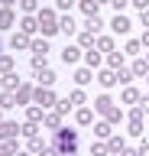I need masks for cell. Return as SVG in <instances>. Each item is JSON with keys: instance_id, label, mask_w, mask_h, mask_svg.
<instances>
[{"instance_id": "cell-1", "label": "cell", "mask_w": 149, "mask_h": 156, "mask_svg": "<svg viewBox=\"0 0 149 156\" xmlns=\"http://www.w3.org/2000/svg\"><path fill=\"white\" fill-rule=\"evenodd\" d=\"M52 146L59 150V156H71V153H78V130L59 127V130H55V140H52Z\"/></svg>"}, {"instance_id": "cell-2", "label": "cell", "mask_w": 149, "mask_h": 156, "mask_svg": "<svg viewBox=\"0 0 149 156\" xmlns=\"http://www.w3.org/2000/svg\"><path fill=\"white\" fill-rule=\"evenodd\" d=\"M94 107H97L100 114L107 117L110 124H117L120 117H123V114H120V111H117V107H113V101H110V98H107V94H100V98H97V101H94Z\"/></svg>"}, {"instance_id": "cell-3", "label": "cell", "mask_w": 149, "mask_h": 156, "mask_svg": "<svg viewBox=\"0 0 149 156\" xmlns=\"http://www.w3.org/2000/svg\"><path fill=\"white\" fill-rule=\"evenodd\" d=\"M39 29H42V36L59 33V16H55V10H42L39 13Z\"/></svg>"}, {"instance_id": "cell-4", "label": "cell", "mask_w": 149, "mask_h": 156, "mask_svg": "<svg viewBox=\"0 0 149 156\" xmlns=\"http://www.w3.org/2000/svg\"><path fill=\"white\" fill-rule=\"evenodd\" d=\"M32 101H36V104L42 107V111H46V107H55L59 104V98H55V91H52V88H36V91H32Z\"/></svg>"}, {"instance_id": "cell-5", "label": "cell", "mask_w": 149, "mask_h": 156, "mask_svg": "<svg viewBox=\"0 0 149 156\" xmlns=\"http://www.w3.org/2000/svg\"><path fill=\"white\" fill-rule=\"evenodd\" d=\"M23 127H16V124H10V120H3L0 124V140L7 143V140H16V133H20Z\"/></svg>"}, {"instance_id": "cell-6", "label": "cell", "mask_w": 149, "mask_h": 156, "mask_svg": "<svg viewBox=\"0 0 149 156\" xmlns=\"http://www.w3.org/2000/svg\"><path fill=\"white\" fill-rule=\"evenodd\" d=\"M16 26V13H13V7H3L0 10V29H10Z\"/></svg>"}, {"instance_id": "cell-7", "label": "cell", "mask_w": 149, "mask_h": 156, "mask_svg": "<svg viewBox=\"0 0 149 156\" xmlns=\"http://www.w3.org/2000/svg\"><path fill=\"white\" fill-rule=\"evenodd\" d=\"M78 58H81V49L78 46H65V49H62V62H65V65H75Z\"/></svg>"}, {"instance_id": "cell-8", "label": "cell", "mask_w": 149, "mask_h": 156, "mask_svg": "<svg viewBox=\"0 0 149 156\" xmlns=\"http://www.w3.org/2000/svg\"><path fill=\"white\" fill-rule=\"evenodd\" d=\"M36 29H39V16H23V23H20V33H26V36H32V33H36Z\"/></svg>"}, {"instance_id": "cell-9", "label": "cell", "mask_w": 149, "mask_h": 156, "mask_svg": "<svg viewBox=\"0 0 149 156\" xmlns=\"http://www.w3.org/2000/svg\"><path fill=\"white\" fill-rule=\"evenodd\" d=\"M81 10H84V16H88V20L100 16V3H97V0H81Z\"/></svg>"}, {"instance_id": "cell-10", "label": "cell", "mask_w": 149, "mask_h": 156, "mask_svg": "<svg viewBox=\"0 0 149 156\" xmlns=\"http://www.w3.org/2000/svg\"><path fill=\"white\" fill-rule=\"evenodd\" d=\"M10 46H13V52H16V49H29V46H32V39L26 36V33H13Z\"/></svg>"}, {"instance_id": "cell-11", "label": "cell", "mask_w": 149, "mask_h": 156, "mask_svg": "<svg viewBox=\"0 0 149 156\" xmlns=\"http://www.w3.org/2000/svg\"><path fill=\"white\" fill-rule=\"evenodd\" d=\"M32 91H36L32 85H20V88H16V104H29V101H32Z\"/></svg>"}, {"instance_id": "cell-12", "label": "cell", "mask_w": 149, "mask_h": 156, "mask_svg": "<svg viewBox=\"0 0 149 156\" xmlns=\"http://www.w3.org/2000/svg\"><path fill=\"white\" fill-rule=\"evenodd\" d=\"M36 78H39L42 88H52V85H55V72H52V68H39V72H36Z\"/></svg>"}, {"instance_id": "cell-13", "label": "cell", "mask_w": 149, "mask_h": 156, "mask_svg": "<svg viewBox=\"0 0 149 156\" xmlns=\"http://www.w3.org/2000/svg\"><path fill=\"white\" fill-rule=\"evenodd\" d=\"M0 78H3V91H16L23 85L20 78H16V72H7V75H0Z\"/></svg>"}, {"instance_id": "cell-14", "label": "cell", "mask_w": 149, "mask_h": 156, "mask_svg": "<svg viewBox=\"0 0 149 156\" xmlns=\"http://www.w3.org/2000/svg\"><path fill=\"white\" fill-rule=\"evenodd\" d=\"M110 26H113V33H120V36H123V33H130V20L123 16V13H117V16H113V23H110Z\"/></svg>"}, {"instance_id": "cell-15", "label": "cell", "mask_w": 149, "mask_h": 156, "mask_svg": "<svg viewBox=\"0 0 149 156\" xmlns=\"http://www.w3.org/2000/svg\"><path fill=\"white\" fill-rule=\"evenodd\" d=\"M97 81H100L104 88H113V85H117V72H113V68H107V72H100V75H97Z\"/></svg>"}, {"instance_id": "cell-16", "label": "cell", "mask_w": 149, "mask_h": 156, "mask_svg": "<svg viewBox=\"0 0 149 156\" xmlns=\"http://www.w3.org/2000/svg\"><path fill=\"white\" fill-rule=\"evenodd\" d=\"M42 117H46V111H42V107H39V104H32V107H29V111H26V124H39Z\"/></svg>"}, {"instance_id": "cell-17", "label": "cell", "mask_w": 149, "mask_h": 156, "mask_svg": "<svg viewBox=\"0 0 149 156\" xmlns=\"http://www.w3.org/2000/svg\"><path fill=\"white\" fill-rule=\"evenodd\" d=\"M42 124L49 127V130H59V127H62V114H59V111H52V114L42 117Z\"/></svg>"}, {"instance_id": "cell-18", "label": "cell", "mask_w": 149, "mask_h": 156, "mask_svg": "<svg viewBox=\"0 0 149 156\" xmlns=\"http://www.w3.org/2000/svg\"><path fill=\"white\" fill-rule=\"evenodd\" d=\"M94 49H97V52H113V39L110 36H97L94 39Z\"/></svg>"}, {"instance_id": "cell-19", "label": "cell", "mask_w": 149, "mask_h": 156, "mask_svg": "<svg viewBox=\"0 0 149 156\" xmlns=\"http://www.w3.org/2000/svg\"><path fill=\"white\" fill-rule=\"evenodd\" d=\"M84 65H88V68H97L100 65V52H97V49H88V52H84Z\"/></svg>"}, {"instance_id": "cell-20", "label": "cell", "mask_w": 149, "mask_h": 156, "mask_svg": "<svg viewBox=\"0 0 149 156\" xmlns=\"http://www.w3.org/2000/svg\"><path fill=\"white\" fill-rule=\"evenodd\" d=\"M75 29H78V26H75V20H71V16H59V33H68V36H71Z\"/></svg>"}, {"instance_id": "cell-21", "label": "cell", "mask_w": 149, "mask_h": 156, "mask_svg": "<svg viewBox=\"0 0 149 156\" xmlns=\"http://www.w3.org/2000/svg\"><path fill=\"white\" fill-rule=\"evenodd\" d=\"M32 55H49V42H46V39H32Z\"/></svg>"}, {"instance_id": "cell-22", "label": "cell", "mask_w": 149, "mask_h": 156, "mask_svg": "<svg viewBox=\"0 0 149 156\" xmlns=\"http://www.w3.org/2000/svg\"><path fill=\"white\" fill-rule=\"evenodd\" d=\"M107 150H110V153H123V150H127L123 136H110V140H107Z\"/></svg>"}, {"instance_id": "cell-23", "label": "cell", "mask_w": 149, "mask_h": 156, "mask_svg": "<svg viewBox=\"0 0 149 156\" xmlns=\"http://www.w3.org/2000/svg\"><path fill=\"white\" fill-rule=\"evenodd\" d=\"M107 65L113 68V72H120V68H123V52H110V55H107Z\"/></svg>"}, {"instance_id": "cell-24", "label": "cell", "mask_w": 149, "mask_h": 156, "mask_svg": "<svg viewBox=\"0 0 149 156\" xmlns=\"http://www.w3.org/2000/svg\"><path fill=\"white\" fill-rule=\"evenodd\" d=\"M75 81H78V85H88V81H94L91 68H78V72H75Z\"/></svg>"}, {"instance_id": "cell-25", "label": "cell", "mask_w": 149, "mask_h": 156, "mask_svg": "<svg viewBox=\"0 0 149 156\" xmlns=\"http://www.w3.org/2000/svg\"><path fill=\"white\" fill-rule=\"evenodd\" d=\"M130 72H133V75H136V78L149 75V62H143V58H139V62H133V68H130Z\"/></svg>"}, {"instance_id": "cell-26", "label": "cell", "mask_w": 149, "mask_h": 156, "mask_svg": "<svg viewBox=\"0 0 149 156\" xmlns=\"http://www.w3.org/2000/svg\"><path fill=\"white\" fill-rule=\"evenodd\" d=\"M94 133H97L100 140H110V133H113V130H110V120H104V124H97V127H94Z\"/></svg>"}, {"instance_id": "cell-27", "label": "cell", "mask_w": 149, "mask_h": 156, "mask_svg": "<svg viewBox=\"0 0 149 156\" xmlns=\"http://www.w3.org/2000/svg\"><path fill=\"white\" fill-rule=\"evenodd\" d=\"M7 72H13V58L7 52H0V75H7Z\"/></svg>"}, {"instance_id": "cell-28", "label": "cell", "mask_w": 149, "mask_h": 156, "mask_svg": "<svg viewBox=\"0 0 149 156\" xmlns=\"http://www.w3.org/2000/svg\"><path fill=\"white\" fill-rule=\"evenodd\" d=\"M91 120H94V111H91V107H81L78 111V124H91Z\"/></svg>"}, {"instance_id": "cell-29", "label": "cell", "mask_w": 149, "mask_h": 156, "mask_svg": "<svg viewBox=\"0 0 149 156\" xmlns=\"http://www.w3.org/2000/svg\"><path fill=\"white\" fill-rule=\"evenodd\" d=\"M16 104V94H13V91H3V94H0V107H13Z\"/></svg>"}, {"instance_id": "cell-30", "label": "cell", "mask_w": 149, "mask_h": 156, "mask_svg": "<svg viewBox=\"0 0 149 156\" xmlns=\"http://www.w3.org/2000/svg\"><path fill=\"white\" fill-rule=\"evenodd\" d=\"M78 42H81L84 49H94V33H88V29H84V33L78 36Z\"/></svg>"}, {"instance_id": "cell-31", "label": "cell", "mask_w": 149, "mask_h": 156, "mask_svg": "<svg viewBox=\"0 0 149 156\" xmlns=\"http://www.w3.org/2000/svg\"><path fill=\"white\" fill-rule=\"evenodd\" d=\"M123 101H127V104H136V101H139V91H136V88H127V91H123Z\"/></svg>"}, {"instance_id": "cell-32", "label": "cell", "mask_w": 149, "mask_h": 156, "mask_svg": "<svg viewBox=\"0 0 149 156\" xmlns=\"http://www.w3.org/2000/svg\"><path fill=\"white\" fill-rule=\"evenodd\" d=\"M139 49H143V42H139V39H130L127 42V55H139Z\"/></svg>"}, {"instance_id": "cell-33", "label": "cell", "mask_w": 149, "mask_h": 156, "mask_svg": "<svg viewBox=\"0 0 149 156\" xmlns=\"http://www.w3.org/2000/svg\"><path fill=\"white\" fill-rule=\"evenodd\" d=\"M100 26H104V23H100V16H94V20H88V23H84V29H88V33H100Z\"/></svg>"}, {"instance_id": "cell-34", "label": "cell", "mask_w": 149, "mask_h": 156, "mask_svg": "<svg viewBox=\"0 0 149 156\" xmlns=\"http://www.w3.org/2000/svg\"><path fill=\"white\" fill-rule=\"evenodd\" d=\"M20 7H23V13L29 16V13H36V7H39V3H36V0H20Z\"/></svg>"}, {"instance_id": "cell-35", "label": "cell", "mask_w": 149, "mask_h": 156, "mask_svg": "<svg viewBox=\"0 0 149 156\" xmlns=\"http://www.w3.org/2000/svg\"><path fill=\"white\" fill-rule=\"evenodd\" d=\"M68 101H71V104H84V91H81V88H75V91L68 94Z\"/></svg>"}, {"instance_id": "cell-36", "label": "cell", "mask_w": 149, "mask_h": 156, "mask_svg": "<svg viewBox=\"0 0 149 156\" xmlns=\"http://www.w3.org/2000/svg\"><path fill=\"white\" fill-rule=\"evenodd\" d=\"M20 133H23V136H39V124H26Z\"/></svg>"}, {"instance_id": "cell-37", "label": "cell", "mask_w": 149, "mask_h": 156, "mask_svg": "<svg viewBox=\"0 0 149 156\" xmlns=\"http://www.w3.org/2000/svg\"><path fill=\"white\" fill-rule=\"evenodd\" d=\"M42 146H46V143H42V136H29V153H39Z\"/></svg>"}, {"instance_id": "cell-38", "label": "cell", "mask_w": 149, "mask_h": 156, "mask_svg": "<svg viewBox=\"0 0 149 156\" xmlns=\"http://www.w3.org/2000/svg\"><path fill=\"white\" fill-rule=\"evenodd\" d=\"M110 150H107V143H94L91 146V156H107Z\"/></svg>"}, {"instance_id": "cell-39", "label": "cell", "mask_w": 149, "mask_h": 156, "mask_svg": "<svg viewBox=\"0 0 149 156\" xmlns=\"http://www.w3.org/2000/svg\"><path fill=\"white\" fill-rule=\"evenodd\" d=\"M117 81H133V72H127V68H120V72H117Z\"/></svg>"}, {"instance_id": "cell-40", "label": "cell", "mask_w": 149, "mask_h": 156, "mask_svg": "<svg viewBox=\"0 0 149 156\" xmlns=\"http://www.w3.org/2000/svg\"><path fill=\"white\" fill-rule=\"evenodd\" d=\"M36 156H59V150H55V146H42Z\"/></svg>"}, {"instance_id": "cell-41", "label": "cell", "mask_w": 149, "mask_h": 156, "mask_svg": "<svg viewBox=\"0 0 149 156\" xmlns=\"http://www.w3.org/2000/svg\"><path fill=\"white\" fill-rule=\"evenodd\" d=\"M136 107H139V114H149V98H139Z\"/></svg>"}, {"instance_id": "cell-42", "label": "cell", "mask_w": 149, "mask_h": 156, "mask_svg": "<svg viewBox=\"0 0 149 156\" xmlns=\"http://www.w3.org/2000/svg\"><path fill=\"white\" fill-rule=\"evenodd\" d=\"M130 3H133V7H136L139 13H143V10H149V0H130Z\"/></svg>"}, {"instance_id": "cell-43", "label": "cell", "mask_w": 149, "mask_h": 156, "mask_svg": "<svg viewBox=\"0 0 149 156\" xmlns=\"http://www.w3.org/2000/svg\"><path fill=\"white\" fill-rule=\"evenodd\" d=\"M75 7V0H59V10H71Z\"/></svg>"}, {"instance_id": "cell-44", "label": "cell", "mask_w": 149, "mask_h": 156, "mask_svg": "<svg viewBox=\"0 0 149 156\" xmlns=\"http://www.w3.org/2000/svg\"><path fill=\"white\" fill-rule=\"evenodd\" d=\"M110 3H113V7H117V13H120V10H123V7H127V3H130V0H110Z\"/></svg>"}, {"instance_id": "cell-45", "label": "cell", "mask_w": 149, "mask_h": 156, "mask_svg": "<svg viewBox=\"0 0 149 156\" xmlns=\"http://www.w3.org/2000/svg\"><path fill=\"white\" fill-rule=\"evenodd\" d=\"M139 20H143V26H149V10H143V13H139Z\"/></svg>"}, {"instance_id": "cell-46", "label": "cell", "mask_w": 149, "mask_h": 156, "mask_svg": "<svg viewBox=\"0 0 149 156\" xmlns=\"http://www.w3.org/2000/svg\"><path fill=\"white\" fill-rule=\"evenodd\" d=\"M136 156H149V143H143V146H139V153Z\"/></svg>"}, {"instance_id": "cell-47", "label": "cell", "mask_w": 149, "mask_h": 156, "mask_svg": "<svg viewBox=\"0 0 149 156\" xmlns=\"http://www.w3.org/2000/svg\"><path fill=\"white\" fill-rule=\"evenodd\" d=\"M139 42H143V46H149V33H143V39H139Z\"/></svg>"}, {"instance_id": "cell-48", "label": "cell", "mask_w": 149, "mask_h": 156, "mask_svg": "<svg viewBox=\"0 0 149 156\" xmlns=\"http://www.w3.org/2000/svg\"><path fill=\"white\" fill-rule=\"evenodd\" d=\"M0 3H3V7H13V3H16V0H0Z\"/></svg>"}, {"instance_id": "cell-49", "label": "cell", "mask_w": 149, "mask_h": 156, "mask_svg": "<svg viewBox=\"0 0 149 156\" xmlns=\"http://www.w3.org/2000/svg\"><path fill=\"white\" fill-rule=\"evenodd\" d=\"M123 156H136V153H133V150H123Z\"/></svg>"}, {"instance_id": "cell-50", "label": "cell", "mask_w": 149, "mask_h": 156, "mask_svg": "<svg viewBox=\"0 0 149 156\" xmlns=\"http://www.w3.org/2000/svg\"><path fill=\"white\" fill-rule=\"evenodd\" d=\"M13 156H32V153H13Z\"/></svg>"}, {"instance_id": "cell-51", "label": "cell", "mask_w": 149, "mask_h": 156, "mask_svg": "<svg viewBox=\"0 0 149 156\" xmlns=\"http://www.w3.org/2000/svg\"><path fill=\"white\" fill-rule=\"evenodd\" d=\"M0 111H3V107H0ZM0 124H3V117H0Z\"/></svg>"}, {"instance_id": "cell-52", "label": "cell", "mask_w": 149, "mask_h": 156, "mask_svg": "<svg viewBox=\"0 0 149 156\" xmlns=\"http://www.w3.org/2000/svg\"><path fill=\"white\" fill-rule=\"evenodd\" d=\"M146 62H149V52H146Z\"/></svg>"}, {"instance_id": "cell-53", "label": "cell", "mask_w": 149, "mask_h": 156, "mask_svg": "<svg viewBox=\"0 0 149 156\" xmlns=\"http://www.w3.org/2000/svg\"><path fill=\"white\" fill-rule=\"evenodd\" d=\"M97 3H104V0H97Z\"/></svg>"}, {"instance_id": "cell-54", "label": "cell", "mask_w": 149, "mask_h": 156, "mask_svg": "<svg viewBox=\"0 0 149 156\" xmlns=\"http://www.w3.org/2000/svg\"><path fill=\"white\" fill-rule=\"evenodd\" d=\"M71 156H75V153H71Z\"/></svg>"}, {"instance_id": "cell-55", "label": "cell", "mask_w": 149, "mask_h": 156, "mask_svg": "<svg viewBox=\"0 0 149 156\" xmlns=\"http://www.w3.org/2000/svg\"><path fill=\"white\" fill-rule=\"evenodd\" d=\"M146 78H149V75H146Z\"/></svg>"}]
</instances>
